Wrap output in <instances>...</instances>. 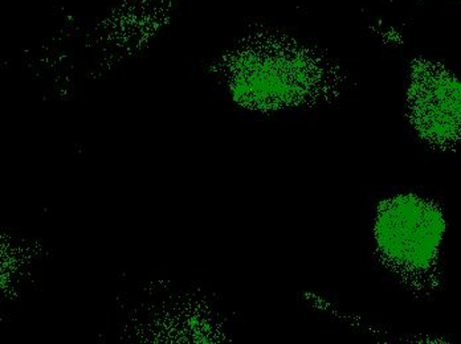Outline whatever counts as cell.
<instances>
[{
	"instance_id": "1",
	"label": "cell",
	"mask_w": 461,
	"mask_h": 344,
	"mask_svg": "<svg viewBox=\"0 0 461 344\" xmlns=\"http://www.w3.org/2000/svg\"><path fill=\"white\" fill-rule=\"evenodd\" d=\"M446 232L440 209L416 195L384 201L375 222V240L393 269L421 274L434 267Z\"/></svg>"
},
{
	"instance_id": "2",
	"label": "cell",
	"mask_w": 461,
	"mask_h": 344,
	"mask_svg": "<svg viewBox=\"0 0 461 344\" xmlns=\"http://www.w3.org/2000/svg\"><path fill=\"white\" fill-rule=\"evenodd\" d=\"M412 119L420 136L435 145L461 141V83L443 71L418 75L411 93Z\"/></svg>"
}]
</instances>
